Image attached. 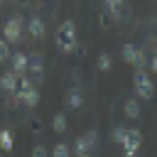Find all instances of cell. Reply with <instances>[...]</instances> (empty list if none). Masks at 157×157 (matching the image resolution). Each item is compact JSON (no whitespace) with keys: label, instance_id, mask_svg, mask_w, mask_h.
Wrapping results in <instances>:
<instances>
[{"label":"cell","instance_id":"obj_10","mask_svg":"<svg viewBox=\"0 0 157 157\" xmlns=\"http://www.w3.org/2000/svg\"><path fill=\"white\" fill-rule=\"evenodd\" d=\"M66 105L69 108H74V110H78L81 105H83V93L74 86V88H69V93H66Z\"/></svg>","mask_w":157,"mask_h":157},{"label":"cell","instance_id":"obj_27","mask_svg":"<svg viewBox=\"0 0 157 157\" xmlns=\"http://www.w3.org/2000/svg\"><path fill=\"white\" fill-rule=\"evenodd\" d=\"M17 5H29V0H15Z\"/></svg>","mask_w":157,"mask_h":157},{"label":"cell","instance_id":"obj_19","mask_svg":"<svg viewBox=\"0 0 157 157\" xmlns=\"http://www.w3.org/2000/svg\"><path fill=\"white\" fill-rule=\"evenodd\" d=\"M10 56H12V52H10V47H7V39H0V64L7 61Z\"/></svg>","mask_w":157,"mask_h":157},{"label":"cell","instance_id":"obj_3","mask_svg":"<svg viewBox=\"0 0 157 157\" xmlns=\"http://www.w3.org/2000/svg\"><path fill=\"white\" fill-rule=\"evenodd\" d=\"M140 142H142V135L135 130V128H125V137L120 140V147H123V155L125 157H135L137 150H140Z\"/></svg>","mask_w":157,"mask_h":157},{"label":"cell","instance_id":"obj_26","mask_svg":"<svg viewBox=\"0 0 157 157\" xmlns=\"http://www.w3.org/2000/svg\"><path fill=\"white\" fill-rule=\"evenodd\" d=\"M74 54H78V56H86V47L76 42V47H74Z\"/></svg>","mask_w":157,"mask_h":157},{"label":"cell","instance_id":"obj_4","mask_svg":"<svg viewBox=\"0 0 157 157\" xmlns=\"http://www.w3.org/2000/svg\"><path fill=\"white\" fill-rule=\"evenodd\" d=\"M22 27H25V20H22L20 15H12V17L5 22L2 37L7 39V44H12V42H20V39H22Z\"/></svg>","mask_w":157,"mask_h":157},{"label":"cell","instance_id":"obj_25","mask_svg":"<svg viewBox=\"0 0 157 157\" xmlns=\"http://www.w3.org/2000/svg\"><path fill=\"white\" fill-rule=\"evenodd\" d=\"M147 69H150L152 74H157V52L150 56V61H147Z\"/></svg>","mask_w":157,"mask_h":157},{"label":"cell","instance_id":"obj_11","mask_svg":"<svg viewBox=\"0 0 157 157\" xmlns=\"http://www.w3.org/2000/svg\"><path fill=\"white\" fill-rule=\"evenodd\" d=\"M27 29H29V37H32V39H42V37H44V22H42L39 17H32V20L27 22Z\"/></svg>","mask_w":157,"mask_h":157},{"label":"cell","instance_id":"obj_29","mask_svg":"<svg viewBox=\"0 0 157 157\" xmlns=\"http://www.w3.org/2000/svg\"><path fill=\"white\" fill-rule=\"evenodd\" d=\"M2 2H5V0H0V5H2Z\"/></svg>","mask_w":157,"mask_h":157},{"label":"cell","instance_id":"obj_17","mask_svg":"<svg viewBox=\"0 0 157 157\" xmlns=\"http://www.w3.org/2000/svg\"><path fill=\"white\" fill-rule=\"evenodd\" d=\"M0 147L2 150H12V132L10 130H0Z\"/></svg>","mask_w":157,"mask_h":157},{"label":"cell","instance_id":"obj_2","mask_svg":"<svg viewBox=\"0 0 157 157\" xmlns=\"http://www.w3.org/2000/svg\"><path fill=\"white\" fill-rule=\"evenodd\" d=\"M132 81H135V93H137V98L150 101V98L155 96L152 81H150V76H147V71H145V69H137V71H135V76H132Z\"/></svg>","mask_w":157,"mask_h":157},{"label":"cell","instance_id":"obj_22","mask_svg":"<svg viewBox=\"0 0 157 157\" xmlns=\"http://www.w3.org/2000/svg\"><path fill=\"white\" fill-rule=\"evenodd\" d=\"M32 157H49V152H47L44 145H34L32 147Z\"/></svg>","mask_w":157,"mask_h":157},{"label":"cell","instance_id":"obj_14","mask_svg":"<svg viewBox=\"0 0 157 157\" xmlns=\"http://www.w3.org/2000/svg\"><path fill=\"white\" fill-rule=\"evenodd\" d=\"M123 2H125V0H103V7H105V10H108V12H110V15H113V17L118 20V15H120V7H123Z\"/></svg>","mask_w":157,"mask_h":157},{"label":"cell","instance_id":"obj_1","mask_svg":"<svg viewBox=\"0 0 157 157\" xmlns=\"http://www.w3.org/2000/svg\"><path fill=\"white\" fill-rule=\"evenodd\" d=\"M76 42H78V37H76V25H74L71 20L61 22L59 29H56V47H59L64 54H71L74 47H76Z\"/></svg>","mask_w":157,"mask_h":157},{"label":"cell","instance_id":"obj_7","mask_svg":"<svg viewBox=\"0 0 157 157\" xmlns=\"http://www.w3.org/2000/svg\"><path fill=\"white\" fill-rule=\"evenodd\" d=\"M10 59H12V71H15L17 76H25V74H27V64H29V54L15 52Z\"/></svg>","mask_w":157,"mask_h":157},{"label":"cell","instance_id":"obj_12","mask_svg":"<svg viewBox=\"0 0 157 157\" xmlns=\"http://www.w3.org/2000/svg\"><path fill=\"white\" fill-rule=\"evenodd\" d=\"M113 22H115V17H113L108 10H103V12L98 15V27H101L103 32H110V29H113Z\"/></svg>","mask_w":157,"mask_h":157},{"label":"cell","instance_id":"obj_15","mask_svg":"<svg viewBox=\"0 0 157 157\" xmlns=\"http://www.w3.org/2000/svg\"><path fill=\"white\" fill-rule=\"evenodd\" d=\"M135 56H137V47H135V44H125V47H123V59H125L128 64H135Z\"/></svg>","mask_w":157,"mask_h":157},{"label":"cell","instance_id":"obj_24","mask_svg":"<svg viewBox=\"0 0 157 157\" xmlns=\"http://www.w3.org/2000/svg\"><path fill=\"white\" fill-rule=\"evenodd\" d=\"M123 137H125V128H115V130H113V140L120 145V140H123Z\"/></svg>","mask_w":157,"mask_h":157},{"label":"cell","instance_id":"obj_9","mask_svg":"<svg viewBox=\"0 0 157 157\" xmlns=\"http://www.w3.org/2000/svg\"><path fill=\"white\" fill-rule=\"evenodd\" d=\"M17 81H20V76L10 69V71H5V74L0 76V88L7 91V93H15V91H17Z\"/></svg>","mask_w":157,"mask_h":157},{"label":"cell","instance_id":"obj_16","mask_svg":"<svg viewBox=\"0 0 157 157\" xmlns=\"http://www.w3.org/2000/svg\"><path fill=\"white\" fill-rule=\"evenodd\" d=\"M52 128H54V132H64V130H66V115L56 113V115L52 118Z\"/></svg>","mask_w":157,"mask_h":157},{"label":"cell","instance_id":"obj_8","mask_svg":"<svg viewBox=\"0 0 157 157\" xmlns=\"http://www.w3.org/2000/svg\"><path fill=\"white\" fill-rule=\"evenodd\" d=\"M15 96H17L27 108H34V105L39 103V91H37L34 86H29V88H25V91H15Z\"/></svg>","mask_w":157,"mask_h":157},{"label":"cell","instance_id":"obj_20","mask_svg":"<svg viewBox=\"0 0 157 157\" xmlns=\"http://www.w3.org/2000/svg\"><path fill=\"white\" fill-rule=\"evenodd\" d=\"M147 61H150V59H147V54H145L142 49H137V56H135V66H137V69H147Z\"/></svg>","mask_w":157,"mask_h":157},{"label":"cell","instance_id":"obj_5","mask_svg":"<svg viewBox=\"0 0 157 157\" xmlns=\"http://www.w3.org/2000/svg\"><path fill=\"white\" fill-rule=\"evenodd\" d=\"M96 147H98V132H96V130H88L83 137H78V140L74 142V155H86V152L93 155Z\"/></svg>","mask_w":157,"mask_h":157},{"label":"cell","instance_id":"obj_23","mask_svg":"<svg viewBox=\"0 0 157 157\" xmlns=\"http://www.w3.org/2000/svg\"><path fill=\"white\" fill-rule=\"evenodd\" d=\"M29 130H32L34 135L42 132V123H39V118H29Z\"/></svg>","mask_w":157,"mask_h":157},{"label":"cell","instance_id":"obj_28","mask_svg":"<svg viewBox=\"0 0 157 157\" xmlns=\"http://www.w3.org/2000/svg\"><path fill=\"white\" fill-rule=\"evenodd\" d=\"M76 157H93V155H91V152H86V155H76Z\"/></svg>","mask_w":157,"mask_h":157},{"label":"cell","instance_id":"obj_18","mask_svg":"<svg viewBox=\"0 0 157 157\" xmlns=\"http://www.w3.org/2000/svg\"><path fill=\"white\" fill-rule=\"evenodd\" d=\"M110 66H113V61H110V54H105V52H103V54L98 56V69H101V71H108Z\"/></svg>","mask_w":157,"mask_h":157},{"label":"cell","instance_id":"obj_6","mask_svg":"<svg viewBox=\"0 0 157 157\" xmlns=\"http://www.w3.org/2000/svg\"><path fill=\"white\" fill-rule=\"evenodd\" d=\"M27 71H29V78L37 83L44 81V64H42V56L39 54H29V64H27Z\"/></svg>","mask_w":157,"mask_h":157},{"label":"cell","instance_id":"obj_13","mask_svg":"<svg viewBox=\"0 0 157 157\" xmlns=\"http://www.w3.org/2000/svg\"><path fill=\"white\" fill-rule=\"evenodd\" d=\"M123 110H125L128 118H137V115H140V103H137V98H128Z\"/></svg>","mask_w":157,"mask_h":157},{"label":"cell","instance_id":"obj_21","mask_svg":"<svg viewBox=\"0 0 157 157\" xmlns=\"http://www.w3.org/2000/svg\"><path fill=\"white\" fill-rule=\"evenodd\" d=\"M54 157H71V150H69V145L59 142V145L54 147Z\"/></svg>","mask_w":157,"mask_h":157}]
</instances>
